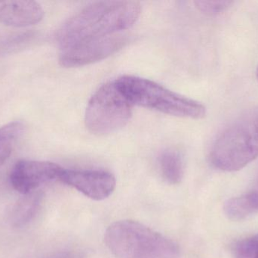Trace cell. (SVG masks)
<instances>
[{
    "instance_id": "9a60e30c",
    "label": "cell",
    "mask_w": 258,
    "mask_h": 258,
    "mask_svg": "<svg viewBox=\"0 0 258 258\" xmlns=\"http://www.w3.org/2000/svg\"><path fill=\"white\" fill-rule=\"evenodd\" d=\"M233 2L232 1H206V0H198L195 2L197 9L206 15H214L221 13L227 10L231 6Z\"/></svg>"
},
{
    "instance_id": "6da1fadb",
    "label": "cell",
    "mask_w": 258,
    "mask_h": 258,
    "mask_svg": "<svg viewBox=\"0 0 258 258\" xmlns=\"http://www.w3.org/2000/svg\"><path fill=\"white\" fill-rule=\"evenodd\" d=\"M140 3L131 0L95 2L70 18L59 30L60 48L98 39L132 27L141 15Z\"/></svg>"
},
{
    "instance_id": "277c9868",
    "label": "cell",
    "mask_w": 258,
    "mask_h": 258,
    "mask_svg": "<svg viewBox=\"0 0 258 258\" xmlns=\"http://www.w3.org/2000/svg\"><path fill=\"white\" fill-rule=\"evenodd\" d=\"M115 83L132 105L180 118L201 119L206 116V107L201 103L147 79L122 76Z\"/></svg>"
},
{
    "instance_id": "7a4b0ae2",
    "label": "cell",
    "mask_w": 258,
    "mask_h": 258,
    "mask_svg": "<svg viewBox=\"0 0 258 258\" xmlns=\"http://www.w3.org/2000/svg\"><path fill=\"white\" fill-rule=\"evenodd\" d=\"M258 156V106L248 108L219 133L210 161L221 171H239Z\"/></svg>"
},
{
    "instance_id": "7c38bea8",
    "label": "cell",
    "mask_w": 258,
    "mask_h": 258,
    "mask_svg": "<svg viewBox=\"0 0 258 258\" xmlns=\"http://www.w3.org/2000/svg\"><path fill=\"white\" fill-rule=\"evenodd\" d=\"M24 195L12 212V221L15 227H22L28 224L37 214L42 203V196L39 192L35 191Z\"/></svg>"
},
{
    "instance_id": "52a82bcc",
    "label": "cell",
    "mask_w": 258,
    "mask_h": 258,
    "mask_svg": "<svg viewBox=\"0 0 258 258\" xmlns=\"http://www.w3.org/2000/svg\"><path fill=\"white\" fill-rule=\"evenodd\" d=\"M63 169L52 162L21 160L12 168L10 181L15 190L27 195L35 192L42 185L58 180Z\"/></svg>"
},
{
    "instance_id": "5bb4252c",
    "label": "cell",
    "mask_w": 258,
    "mask_h": 258,
    "mask_svg": "<svg viewBox=\"0 0 258 258\" xmlns=\"http://www.w3.org/2000/svg\"><path fill=\"white\" fill-rule=\"evenodd\" d=\"M233 252L236 258H258V234L236 242Z\"/></svg>"
},
{
    "instance_id": "2e32d148",
    "label": "cell",
    "mask_w": 258,
    "mask_h": 258,
    "mask_svg": "<svg viewBox=\"0 0 258 258\" xmlns=\"http://www.w3.org/2000/svg\"><path fill=\"white\" fill-rule=\"evenodd\" d=\"M256 76H257V79L258 80V67H257V71H256Z\"/></svg>"
},
{
    "instance_id": "4fadbf2b",
    "label": "cell",
    "mask_w": 258,
    "mask_h": 258,
    "mask_svg": "<svg viewBox=\"0 0 258 258\" xmlns=\"http://www.w3.org/2000/svg\"><path fill=\"white\" fill-rule=\"evenodd\" d=\"M24 132V124L19 121L9 123L0 127V167L9 159L15 143Z\"/></svg>"
},
{
    "instance_id": "ba28073f",
    "label": "cell",
    "mask_w": 258,
    "mask_h": 258,
    "mask_svg": "<svg viewBox=\"0 0 258 258\" xmlns=\"http://www.w3.org/2000/svg\"><path fill=\"white\" fill-rule=\"evenodd\" d=\"M58 180L96 201L108 198L116 188L113 174L99 170H62Z\"/></svg>"
},
{
    "instance_id": "9c48e42d",
    "label": "cell",
    "mask_w": 258,
    "mask_h": 258,
    "mask_svg": "<svg viewBox=\"0 0 258 258\" xmlns=\"http://www.w3.org/2000/svg\"><path fill=\"white\" fill-rule=\"evenodd\" d=\"M44 10L37 2L30 0L0 1V22L14 27L34 25L42 21Z\"/></svg>"
},
{
    "instance_id": "8fae6325",
    "label": "cell",
    "mask_w": 258,
    "mask_h": 258,
    "mask_svg": "<svg viewBox=\"0 0 258 258\" xmlns=\"http://www.w3.org/2000/svg\"><path fill=\"white\" fill-rule=\"evenodd\" d=\"M162 177L169 184L177 185L183 180L184 168L181 154L175 150L166 149L158 158Z\"/></svg>"
},
{
    "instance_id": "8992f818",
    "label": "cell",
    "mask_w": 258,
    "mask_h": 258,
    "mask_svg": "<svg viewBox=\"0 0 258 258\" xmlns=\"http://www.w3.org/2000/svg\"><path fill=\"white\" fill-rule=\"evenodd\" d=\"M128 41L125 35L116 33L60 48L59 63L65 68L89 65L111 56L128 43Z\"/></svg>"
},
{
    "instance_id": "3957f363",
    "label": "cell",
    "mask_w": 258,
    "mask_h": 258,
    "mask_svg": "<svg viewBox=\"0 0 258 258\" xmlns=\"http://www.w3.org/2000/svg\"><path fill=\"white\" fill-rule=\"evenodd\" d=\"M104 241L118 258H175L179 253L175 242L134 221L113 223L106 230Z\"/></svg>"
},
{
    "instance_id": "5b68a950",
    "label": "cell",
    "mask_w": 258,
    "mask_h": 258,
    "mask_svg": "<svg viewBox=\"0 0 258 258\" xmlns=\"http://www.w3.org/2000/svg\"><path fill=\"white\" fill-rule=\"evenodd\" d=\"M132 116V105L114 82L105 83L92 95L86 108L85 122L95 135H107L125 127Z\"/></svg>"
},
{
    "instance_id": "30bf717a",
    "label": "cell",
    "mask_w": 258,
    "mask_h": 258,
    "mask_svg": "<svg viewBox=\"0 0 258 258\" xmlns=\"http://www.w3.org/2000/svg\"><path fill=\"white\" fill-rule=\"evenodd\" d=\"M224 210L232 221H242L258 213V177L254 186L246 193L227 200Z\"/></svg>"
}]
</instances>
